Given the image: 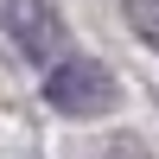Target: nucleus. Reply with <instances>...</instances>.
<instances>
[{
	"mask_svg": "<svg viewBox=\"0 0 159 159\" xmlns=\"http://www.w3.org/2000/svg\"><path fill=\"white\" fill-rule=\"evenodd\" d=\"M115 96H121V83H115V70L102 57H57V64H45V102L57 115L89 121V115H108Z\"/></svg>",
	"mask_w": 159,
	"mask_h": 159,
	"instance_id": "1",
	"label": "nucleus"
},
{
	"mask_svg": "<svg viewBox=\"0 0 159 159\" xmlns=\"http://www.w3.org/2000/svg\"><path fill=\"white\" fill-rule=\"evenodd\" d=\"M0 32L25 64H57L70 45V19L57 13V0H0Z\"/></svg>",
	"mask_w": 159,
	"mask_h": 159,
	"instance_id": "2",
	"label": "nucleus"
},
{
	"mask_svg": "<svg viewBox=\"0 0 159 159\" xmlns=\"http://www.w3.org/2000/svg\"><path fill=\"white\" fill-rule=\"evenodd\" d=\"M121 13H127V25L159 51V0H121Z\"/></svg>",
	"mask_w": 159,
	"mask_h": 159,
	"instance_id": "3",
	"label": "nucleus"
}]
</instances>
